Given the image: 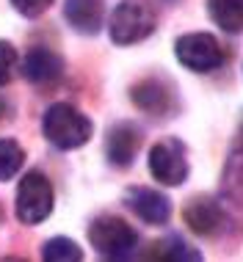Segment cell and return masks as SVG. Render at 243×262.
Here are the masks:
<instances>
[{"label": "cell", "mask_w": 243, "mask_h": 262, "mask_svg": "<svg viewBox=\"0 0 243 262\" xmlns=\"http://www.w3.org/2000/svg\"><path fill=\"white\" fill-rule=\"evenodd\" d=\"M42 133H45V138L55 149L69 152V149H80L83 144H89L91 133H94V124H91L89 116H83L69 102H55L45 111Z\"/></svg>", "instance_id": "cell-1"}, {"label": "cell", "mask_w": 243, "mask_h": 262, "mask_svg": "<svg viewBox=\"0 0 243 262\" xmlns=\"http://www.w3.org/2000/svg\"><path fill=\"white\" fill-rule=\"evenodd\" d=\"M89 243L105 259H127L135 254L138 235L119 215H99L89 226Z\"/></svg>", "instance_id": "cell-2"}, {"label": "cell", "mask_w": 243, "mask_h": 262, "mask_svg": "<svg viewBox=\"0 0 243 262\" xmlns=\"http://www.w3.org/2000/svg\"><path fill=\"white\" fill-rule=\"evenodd\" d=\"M155 31V11L144 0H121L113 9L108 33L113 45H135Z\"/></svg>", "instance_id": "cell-3"}, {"label": "cell", "mask_w": 243, "mask_h": 262, "mask_svg": "<svg viewBox=\"0 0 243 262\" xmlns=\"http://www.w3.org/2000/svg\"><path fill=\"white\" fill-rule=\"evenodd\" d=\"M53 185L42 171H28L17 188V218L28 226L42 224L53 212Z\"/></svg>", "instance_id": "cell-4"}, {"label": "cell", "mask_w": 243, "mask_h": 262, "mask_svg": "<svg viewBox=\"0 0 243 262\" xmlns=\"http://www.w3.org/2000/svg\"><path fill=\"white\" fill-rule=\"evenodd\" d=\"M149 174L160 185L177 188L188 180V152L177 138H160L149 149Z\"/></svg>", "instance_id": "cell-5"}, {"label": "cell", "mask_w": 243, "mask_h": 262, "mask_svg": "<svg viewBox=\"0 0 243 262\" xmlns=\"http://www.w3.org/2000/svg\"><path fill=\"white\" fill-rule=\"evenodd\" d=\"M174 55L183 67H188L191 72H216L224 63V50L210 33H185L177 39Z\"/></svg>", "instance_id": "cell-6"}, {"label": "cell", "mask_w": 243, "mask_h": 262, "mask_svg": "<svg viewBox=\"0 0 243 262\" xmlns=\"http://www.w3.org/2000/svg\"><path fill=\"white\" fill-rule=\"evenodd\" d=\"M185 224L196 232V235H205V237H213L224 229L227 224V215H224V207L210 199V196H196L185 204Z\"/></svg>", "instance_id": "cell-7"}, {"label": "cell", "mask_w": 243, "mask_h": 262, "mask_svg": "<svg viewBox=\"0 0 243 262\" xmlns=\"http://www.w3.org/2000/svg\"><path fill=\"white\" fill-rule=\"evenodd\" d=\"M125 204L130 207L141 221L147 224H166L171 218V202L155 188H130L125 193Z\"/></svg>", "instance_id": "cell-8"}, {"label": "cell", "mask_w": 243, "mask_h": 262, "mask_svg": "<svg viewBox=\"0 0 243 262\" xmlns=\"http://www.w3.org/2000/svg\"><path fill=\"white\" fill-rule=\"evenodd\" d=\"M138 146H141V130L130 122L113 124L108 130V136H105V155L119 168H127L135 160Z\"/></svg>", "instance_id": "cell-9"}, {"label": "cell", "mask_w": 243, "mask_h": 262, "mask_svg": "<svg viewBox=\"0 0 243 262\" xmlns=\"http://www.w3.org/2000/svg\"><path fill=\"white\" fill-rule=\"evenodd\" d=\"M23 75L25 80L36 83V86H50L64 75V58L47 47H33L23 58Z\"/></svg>", "instance_id": "cell-10"}, {"label": "cell", "mask_w": 243, "mask_h": 262, "mask_svg": "<svg viewBox=\"0 0 243 262\" xmlns=\"http://www.w3.org/2000/svg\"><path fill=\"white\" fill-rule=\"evenodd\" d=\"M218 204L224 207L227 218H240L243 221V149L235 152L227 163L224 180H221V199Z\"/></svg>", "instance_id": "cell-11"}, {"label": "cell", "mask_w": 243, "mask_h": 262, "mask_svg": "<svg viewBox=\"0 0 243 262\" xmlns=\"http://www.w3.org/2000/svg\"><path fill=\"white\" fill-rule=\"evenodd\" d=\"M64 17L83 36H94L103 28L105 6L103 0H64Z\"/></svg>", "instance_id": "cell-12"}, {"label": "cell", "mask_w": 243, "mask_h": 262, "mask_svg": "<svg viewBox=\"0 0 243 262\" xmlns=\"http://www.w3.org/2000/svg\"><path fill=\"white\" fill-rule=\"evenodd\" d=\"M133 102L144 113H152V116H166V113L174 108L169 86L163 80H155V77L141 80L138 86H133Z\"/></svg>", "instance_id": "cell-13"}, {"label": "cell", "mask_w": 243, "mask_h": 262, "mask_svg": "<svg viewBox=\"0 0 243 262\" xmlns=\"http://www.w3.org/2000/svg\"><path fill=\"white\" fill-rule=\"evenodd\" d=\"M210 17L227 33H243V0H207Z\"/></svg>", "instance_id": "cell-14"}, {"label": "cell", "mask_w": 243, "mask_h": 262, "mask_svg": "<svg viewBox=\"0 0 243 262\" xmlns=\"http://www.w3.org/2000/svg\"><path fill=\"white\" fill-rule=\"evenodd\" d=\"M42 259L47 262H80L83 259V251L77 249L75 240L69 237H53L42 246Z\"/></svg>", "instance_id": "cell-15"}, {"label": "cell", "mask_w": 243, "mask_h": 262, "mask_svg": "<svg viewBox=\"0 0 243 262\" xmlns=\"http://www.w3.org/2000/svg\"><path fill=\"white\" fill-rule=\"evenodd\" d=\"M25 152L14 138H0V180H11L14 174L23 168Z\"/></svg>", "instance_id": "cell-16"}, {"label": "cell", "mask_w": 243, "mask_h": 262, "mask_svg": "<svg viewBox=\"0 0 243 262\" xmlns=\"http://www.w3.org/2000/svg\"><path fill=\"white\" fill-rule=\"evenodd\" d=\"M155 254H158L160 259H171V262H177V259H202V254H199L194 246H188L183 237H166L160 246H155Z\"/></svg>", "instance_id": "cell-17"}, {"label": "cell", "mask_w": 243, "mask_h": 262, "mask_svg": "<svg viewBox=\"0 0 243 262\" xmlns=\"http://www.w3.org/2000/svg\"><path fill=\"white\" fill-rule=\"evenodd\" d=\"M14 69H17V50L11 41H0V86L11 80Z\"/></svg>", "instance_id": "cell-18"}, {"label": "cell", "mask_w": 243, "mask_h": 262, "mask_svg": "<svg viewBox=\"0 0 243 262\" xmlns=\"http://www.w3.org/2000/svg\"><path fill=\"white\" fill-rule=\"evenodd\" d=\"M53 0H11V6L17 9L23 17H42Z\"/></svg>", "instance_id": "cell-19"}, {"label": "cell", "mask_w": 243, "mask_h": 262, "mask_svg": "<svg viewBox=\"0 0 243 262\" xmlns=\"http://www.w3.org/2000/svg\"><path fill=\"white\" fill-rule=\"evenodd\" d=\"M240 138H243V124H240Z\"/></svg>", "instance_id": "cell-20"}, {"label": "cell", "mask_w": 243, "mask_h": 262, "mask_svg": "<svg viewBox=\"0 0 243 262\" xmlns=\"http://www.w3.org/2000/svg\"><path fill=\"white\" fill-rule=\"evenodd\" d=\"M0 218H3V210H0Z\"/></svg>", "instance_id": "cell-21"}]
</instances>
